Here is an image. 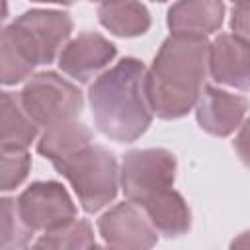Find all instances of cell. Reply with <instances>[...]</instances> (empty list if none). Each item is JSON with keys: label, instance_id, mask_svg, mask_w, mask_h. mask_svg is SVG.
<instances>
[{"label": "cell", "instance_id": "obj_8", "mask_svg": "<svg viewBox=\"0 0 250 250\" xmlns=\"http://www.w3.org/2000/svg\"><path fill=\"white\" fill-rule=\"evenodd\" d=\"M98 230L111 248H150L158 234L146 213L129 199L105 211L98 221Z\"/></svg>", "mask_w": 250, "mask_h": 250}, {"label": "cell", "instance_id": "obj_25", "mask_svg": "<svg viewBox=\"0 0 250 250\" xmlns=\"http://www.w3.org/2000/svg\"><path fill=\"white\" fill-rule=\"evenodd\" d=\"M154 2H166V0H154Z\"/></svg>", "mask_w": 250, "mask_h": 250}, {"label": "cell", "instance_id": "obj_11", "mask_svg": "<svg viewBox=\"0 0 250 250\" xmlns=\"http://www.w3.org/2000/svg\"><path fill=\"white\" fill-rule=\"evenodd\" d=\"M246 109V98L215 86H203L195 104V117L205 133L215 137H229L240 127Z\"/></svg>", "mask_w": 250, "mask_h": 250}, {"label": "cell", "instance_id": "obj_5", "mask_svg": "<svg viewBox=\"0 0 250 250\" xmlns=\"http://www.w3.org/2000/svg\"><path fill=\"white\" fill-rule=\"evenodd\" d=\"M23 109L39 127H51L61 121L76 119L82 111V92L57 72H37L21 88Z\"/></svg>", "mask_w": 250, "mask_h": 250}, {"label": "cell", "instance_id": "obj_12", "mask_svg": "<svg viewBox=\"0 0 250 250\" xmlns=\"http://www.w3.org/2000/svg\"><path fill=\"white\" fill-rule=\"evenodd\" d=\"M223 0H178L168 10L166 23L172 33L207 37L223 25Z\"/></svg>", "mask_w": 250, "mask_h": 250}, {"label": "cell", "instance_id": "obj_7", "mask_svg": "<svg viewBox=\"0 0 250 250\" xmlns=\"http://www.w3.org/2000/svg\"><path fill=\"white\" fill-rule=\"evenodd\" d=\"M16 203L21 219L35 232H47L76 219V205L59 182H33Z\"/></svg>", "mask_w": 250, "mask_h": 250}, {"label": "cell", "instance_id": "obj_22", "mask_svg": "<svg viewBox=\"0 0 250 250\" xmlns=\"http://www.w3.org/2000/svg\"><path fill=\"white\" fill-rule=\"evenodd\" d=\"M232 246H244V248H248L250 246V230L242 232L236 240H232Z\"/></svg>", "mask_w": 250, "mask_h": 250}, {"label": "cell", "instance_id": "obj_19", "mask_svg": "<svg viewBox=\"0 0 250 250\" xmlns=\"http://www.w3.org/2000/svg\"><path fill=\"white\" fill-rule=\"evenodd\" d=\"M31 168V156L27 148H2V178L0 189L10 191L18 188Z\"/></svg>", "mask_w": 250, "mask_h": 250}, {"label": "cell", "instance_id": "obj_9", "mask_svg": "<svg viewBox=\"0 0 250 250\" xmlns=\"http://www.w3.org/2000/svg\"><path fill=\"white\" fill-rule=\"evenodd\" d=\"M115 53L117 49L109 39L86 31L62 47L59 53V68L76 82H88L115 59Z\"/></svg>", "mask_w": 250, "mask_h": 250}, {"label": "cell", "instance_id": "obj_18", "mask_svg": "<svg viewBox=\"0 0 250 250\" xmlns=\"http://www.w3.org/2000/svg\"><path fill=\"white\" fill-rule=\"evenodd\" d=\"M2 219H0V248L16 250L25 248L31 242L35 230H31L18 211L14 197H2Z\"/></svg>", "mask_w": 250, "mask_h": 250}, {"label": "cell", "instance_id": "obj_26", "mask_svg": "<svg viewBox=\"0 0 250 250\" xmlns=\"http://www.w3.org/2000/svg\"><path fill=\"white\" fill-rule=\"evenodd\" d=\"M232 2H238V0H232Z\"/></svg>", "mask_w": 250, "mask_h": 250}, {"label": "cell", "instance_id": "obj_14", "mask_svg": "<svg viewBox=\"0 0 250 250\" xmlns=\"http://www.w3.org/2000/svg\"><path fill=\"white\" fill-rule=\"evenodd\" d=\"M98 20L117 37H139L150 27V14L139 0H104L98 8Z\"/></svg>", "mask_w": 250, "mask_h": 250}, {"label": "cell", "instance_id": "obj_20", "mask_svg": "<svg viewBox=\"0 0 250 250\" xmlns=\"http://www.w3.org/2000/svg\"><path fill=\"white\" fill-rule=\"evenodd\" d=\"M230 27L234 35L250 41V0L234 2L232 16H230Z\"/></svg>", "mask_w": 250, "mask_h": 250}, {"label": "cell", "instance_id": "obj_3", "mask_svg": "<svg viewBox=\"0 0 250 250\" xmlns=\"http://www.w3.org/2000/svg\"><path fill=\"white\" fill-rule=\"evenodd\" d=\"M72 33V18L61 10H29L2 31L0 78L4 86L23 82L39 64L55 61Z\"/></svg>", "mask_w": 250, "mask_h": 250}, {"label": "cell", "instance_id": "obj_2", "mask_svg": "<svg viewBox=\"0 0 250 250\" xmlns=\"http://www.w3.org/2000/svg\"><path fill=\"white\" fill-rule=\"evenodd\" d=\"M88 104L102 135L115 143L137 141L154 115L146 94V66L133 57L121 59L94 80Z\"/></svg>", "mask_w": 250, "mask_h": 250}, {"label": "cell", "instance_id": "obj_1", "mask_svg": "<svg viewBox=\"0 0 250 250\" xmlns=\"http://www.w3.org/2000/svg\"><path fill=\"white\" fill-rule=\"evenodd\" d=\"M209 43L199 35L170 33L146 70V94L152 111L162 119H180L195 107L205 74Z\"/></svg>", "mask_w": 250, "mask_h": 250}, {"label": "cell", "instance_id": "obj_21", "mask_svg": "<svg viewBox=\"0 0 250 250\" xmlns=\"http://www.w3.org/2000/svg\"><path fill=\"white\" fill-rule=\"evenodd\" d=\"M232 146H234L238 158L242 160V164L246 168H250V117H246L240 123V129H238V135L234 137Z\"/></svg>", "mask_w": 250, "mask_h": 250}, {"label": "cell", "instance_id": "obj_23", "mask_svg": "<svg viewBox=\"0 0 250 250\" xmlns=\"http://www.w3.org/2000/svg\"><path fill=\"white\" fill-rule=\"evenodd\" d=\"M33 2H53V4H72L76 0H33Z\"/></svg>", "mask_w": 250, "mask_h": 250}, {"label": "cell", "instance_id": "obj_4", "mask_svg": "<svg viewBox=\"0 0 250 250\" xmlns=\"http://www.w3.org/2000/svg\"><path fill=\"white\" fill-rule=\"evenodd\" d=\"M72 186L80 205L88 213H96L109 205L119 184V168L115 156L102 145H86L80 150L53 164Z\"/></svg>", "mask_w": 250, "mask_h": 250}, {"label": "cell", "instance_id": "obj_17", "mask_svg": "<svg viewBox=\"0 0 250 250\" xmlns=\"http://www.w3.org/2000/svg\"><path fill=\"white\" fill-rule=\"evenodd\" d=\"M94 244V230L84 219H72L62 227L43 232L33 242L35 248H88Z\"/></svg>", "mask_w": 250, "mask_h": 250}, {"label": "cell", "instance_id": "obj_15", "mask_svg": "<svg viewBox=\"0 0 250 250\" xmlns=\"http://www.w3.org/2000/svg\"><path fill=\"white\" fill-rule=\"evenodd\" d=\"M90 143H92L90 129L76 119H68L47 127L37 141V150L51 164H55L57 160L80 150Z\"/></svg>", "mask_w": 250, "mask_h": 250}, {"label": "cell", "instance_id": "obj_10", "mask_svg": "<svg viewBox=\"0 0 250 250\" xmlns=\"http://www.w3.org/2000/svg\"><path fill=\"white\" fill-rule=\"evenodd\" d=\"M209 74L215 82L236 90L250 88V41L221 33L209 43Z\"/></svg>", "mask_w": 250, "mask_h": 250}, {"label": "cell", "instance_id": "obj_6", "mask_svg": "<svg viewBox=\"0 0 250 250\" xmlns=\"http://www.w3.org/2000/svg\"><path fill=\"white\" fill-rule=\"evenodd\" d=\"M176 180V158L166 148H137L123 156L119 184L129 201L143 207Z\"/></svg>", "mask_w": 250, "mask_h": 250}, {"label": "cell", "instance_id": "obj_13", "mask_svg": "<svg viewBox=\"0 0 250 250\" xmlns=\"http://www.w3.org/2000/svg\"><path fill=\"white\" fill-rule=\"evenodd\" d=\"M158 234L180 236L191 227V213L186 199L176 189L160 191L141 207Z\"/></svg>", "mask_w": 250, "mask_h": 250}, {"label": "cell", "instance_id": "obj_24", "mask_svg": "<svg viewBox=\"0 0 250 250\" xmlns=\"http://www.w3.org/2000/svg\"><path fill=\"white\" fill-rule=\"evenodd\" d=\"M92 2H104V0H92Z\"/></svg>", "mask_w": 250, "mask_h": 250}, {"label": "cell", "instance_id": "obj_16", "mask_svg": "<svg viewBox=\"0 0 250 250\" xmlns=\"http://www.w3.org/2000/svg\"><path fill=\"white\" fill-rule=\"evenodd\" d=\"M39 133V125L23 109L20 94L2 92V148H27Z\"/></svg>", "mask_w": 250, "mask_h": 250}]
</instances>
